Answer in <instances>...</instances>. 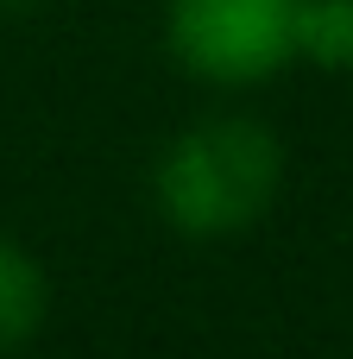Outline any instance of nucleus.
Returning a JSON list of instances; mask_svg holds the SVG:
<instances>
[{"instance_id": "f257e3e1", "label": "nucleus", "mask_w": 353, "mask_h": 359, "mask_svg": "<svg viewBox=\"0 0 353 359\" xmlns=\"http://www.w3.org/2000/svg\"><path fill=\"white\" fill-rule=\"evenodd\" d=\"M291 151L259 114H202L177 126L152 170H145V202L177 240H240L253 233L278 196H284Z\"/></svg>"}, {"instance_id": "f03ea898", "label": "nucleus", "mask_w": 353, "mask_h": 359, "mask_svg": "<svg viewBox=\"0 0 353 359\" xmlns=\"http://www.w3.org/2000/svg\"><path fill=\"white\" fill-rule=\"evenodd\" d=\"M309 0H164V57L221 95L265 88L303 63Z\"/></svg>"}, {"instance_id": "7ed1b4c3", "label": "nucleus", "mask_w": 353, "mask_h": 359, "mask_svg": "<svg viewBox=\"0 0 353 359\" xmlns=\"http://www.w3.org/2000/svg\"><path fill=\"white\" fill-rule=\"evenodd\" d=\"M44 322H51V271L25 240L0 233V359L32 347Z\"/></svg>"}, {"instance_id": "20e7f679", "label": "nucleus", "mask_w": 353, "mask_h": 359, "mask_svg": "<svg viewBox=\"0 0 353 359\" xmlns=\"http://www.w3.org/2000/svg\"><path fill=\"white\" fill-rule=\"evenodd\" d=\"M303 63L353 76V0H309L303 13Z\"/></svg>"}, {"instance_id": "39448f33", "label": "nucleus", "mask_w": 353, "mask_h": 359, "mask_svg": "<svg viewBox=\"0 0 353 359\" xmlns=\"http://www.w3.org/2000/svg\"><path fill=\"white\" fill-rule=\"evenodd\" d=\"M32 6H44V0H0V13H32Z\"/></svg>"}]
</instances>
